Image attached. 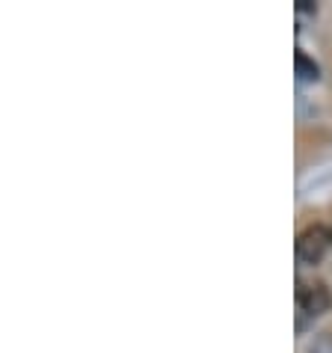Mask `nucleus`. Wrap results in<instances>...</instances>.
<instances>
[{"instance_id": "1", "label": "nucleus", "mask_w": 332, "mask_h": 353, "mask_svg": "<svg viewBox=\"0 0 332 353\" xmlns=\"http://www.w3.org/2000/svg\"><path fill=\"white\" fill-rule=\"evenodd\" d=\"M329 247H332L329 229H324V225H318V223L306 225L297 238V259L302 264H318V261H324Z\"/></svg>"}, {"instance_id": "2", "label": "nucleus", "mask_w": 332, "mask_h": 353, "mask_svg": "<svg viewBox=\"0 0 332 353\" xmlns=\"http://www.w3.org/2000/svg\"><path fill=\"white\" fill-rule=\"evenodd\" d=\"M297 303L302 306V312L309 315H324V312L332 306V294L326 291V285H309V282H297Z\"/></svg>"}, {"instance_id": "3", "label": "nucleus", "mask_w": 332, "mask_h": 353, "mask_svg": "<svg viewBox=\"0 0 332 353\" xmlns=\"http://www.w3.org/2000/svg\"><path fill=\"white\" fill-rule=\"evenodd\" d=\"M294 63H297V74H300V77H306V81H315V77H318V63L309 60V57L302 54V51L294 54Z\"/></svg>"}, {"instance_id": "4", "label": "nucleus", "mask_w": 332, "mask_h": 353, "mask_svg": "<svg viewBox=\"0 0 332 353\" xmlns=\"http://www.w3.org/2000/svg\"><path fill=\"white\" fill-rule=\"evenodd\" d=\"M329 238H332V225H329Z\"/></svg>"}]
</instances>
